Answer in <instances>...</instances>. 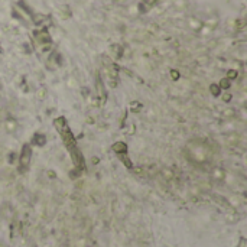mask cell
Instances as JSON below:
<instances>
[{"mask_svg": "<svg viewBox=\"0 0 247 247\" xmlns=\"http://www.w3.org/2000/svg\"><path fill=\"white\" fill-rule=\"evenodd\" d=\"M35 38H36V41L39 45H49L51 43V35L48 33V29L46 28H43L41 31H36L35 32Z\"/></svg>", "mask_w": 247, "mask_h": 247, "instance_id": "obj_1", "label": "cell"}, {"mask_svg": "<svg viewBox=\"0 0 247 247\" xmlns=\"http://www.w3.org/2000/svg\"><path fill=\"white\" fill-rule=\"evenodd\" d=\"M31 153H32V150H31V146H28V145H25L23 146V150H22V155H20V169L23 170V169H26L28 166H29V161H31Z\"/></svg>", "mask_w": 247, "mask_h": 247, "instance_id": "obj_2", "label": "cell"}, {"mask_svg": "<svg viewBox=\"0 0 247 247\" xmlns=\"http://www.w3.org/2000/svg\"><path fill=\"white\" fill-rule=\"evenodd\" d=\"M97 88H98V94L101 95V104H104L106 103V91H104L103 82H101V78L98 74H97Z\"/></svg>", "mask_w": 247, "mask_h": 247, "instance_id": "obj_3", "label": "cell"}, {"mask_svg": "<svg viewBox=\"0 0 247 247\" xmlns=\"http://www.w3.org/2000/svg\"><path fill=\"white\" fill-rule=\"evenodd\" d=\"M126 149H127V146H126L124 143H120V142H119V143H116V145L113 146V150H114L116 153H119V155H120V153H124V152H126Z\"/></svg>", "mask_w": 247, "mask_h": 247, "instance_id": "obj_4", "label": "cell"}, {"mask_svg": "<svg viewBox=\"0 0 247 247\" xmlns=\"http://www.w3.org/2000/svg\"><path fill=\"white\" fill-rule=\"evenodd\" d=\"M111 49H113V52L116 54V58H117V59L122 58V55H123V48H122L120 45H113Z\"/></svg>", "mask_w": 247, "mask_h": 247, "instance_id": "obj_5", "label": "cell"}, {"mask_svg": "<svg viewBox=\"0 0 247 247\" xmlns=\"http://www.w3.org/2000/svg\"><path fill=\"white\" fill-rule=\"evenodd\" d=\"M54 124H55V127H56L58 130H62V129L65 127V120H64L62 117H59V119H56V120L54 122Z\"/></svg>", "mask_w": 247, "mask_h": 247, "instance_id": "obj_6", "label": "cell"}, {"mask_svg": "<svg viewBox=\"0 0 247 247\" xmlns=\"http://www.w3.org/2000/svg\"><path fill=\"white\" fill-rule=\"evenodd\" d=\"M4 126H6V130H7V132H13V130L16 129V122H15V120H7Z\"/></svg>", "mask_w": 247, "mask_h": 247, "instance_id": "obj_7", "label": "cell"}, {"mask_svg": "<svg viewBox=\"0 0 247 247\" xmlns=\"http://www.w3.org/2000/svg\"><path fill=\"white\" fill-rule=\"evenodd\" d=\"M212 176H214V178H217V179H223V178H224V170H223V169H220V168H217V169H214Z\"/></svg>", "mask_w": 247, "mask_h": 247, "instance_id": "obj_8", "label": "cell"}, {"mask_svg": "<svg viewBox=\"0 0 247 247\" xmlns=\"http://www.w3.org/2000/svg\"><path fill=\"white\" fill-rule=\"evenodd\" d=\"M237 71L236 70H228V72H227V80H236L237 78Z\"/></svg>", "mask_w": 247, "mask_h": 247, "instance_id": "obj_9", "label": "cell"}, {"mask_svg": "<svg viewBox=\"0 0 247 247\" xmlns=\"http://www.w3.org/2000/svg\"><path fill=\"white\" fill-rule=\"evenodd\" d=\"M209 91L214 94V95H218L220 94V91H221V88L218 87V85H215V84H212L211 87H209Z\"/></svg>", "mask_w": 247, "mask_h": 247, "instance_id": "obj_10", "label": "cell"}, {"mask_svg": "<svg viewBox=\"0 0 247 247\" xmlns=\"http://www.w3.org/2000/svg\"><path fill=\"white\" fill-rule=\"evenodd\" d=\"M35 143H36V145H45V137H43V136H42V134H36V136H35Z\"/></svg>", "mask_w": 247, "mask_h": 247, "instance_id": "obj_11", "label": "cell"}, {"mask_svg": "<svg viewBox=\"0 0 247 247\" xmlns=\"http://www.w3.org/2000/svg\"><path fill=\"white\" fill-rule=\"evenodd\" d=\"M220 88H228L230 87V80H227V78H223L221 81H220V85H218Z\"/></svg>", "mask_w": 247, "mask_h": 247, "instance_id": "obj_12", "label": "cell"}, {"mask_svg": "<svg viewBox=\"0 0 247 247\" xmlns=\"http://www.w3.org/2000/svg\"><path fill=\"white\" fill-rule=\"evenodd\" d=\"M140 109H142V104H140V103H133V104L130 106V110H132V111H139Z\"/></svg>", "mask_w": 247, "mask_h": 247, "instance_id": "obj_13", "label": "cell"}, {"mask_svg": "<svg viewBox=\"0 0 247 247\" xmlns=\"http://www.w3.org/2000/svg\"><path fill=\"white\" fill-rule=\"evenodd\" d=\"M120 158L123 159V164L126 165L127 168H132V164H130V161H129V158H127V156H126L124 153H122V155H120Z\"/></svg>", "mask_w": 247, "mask_h": 247, "instance_id": "obj_14", "label": "cell"}, {"mask_svg": "<svg viewBox=\"0 0 247 247\" xmlns=\"http://www.w3.org/2000/svg\"><path fill=\"white\" fill-rule=\"evenodd\" d=\"M170 77H172L173 81H176V80L179 78V72H178L176 70H172V71H170Z\"/></svg>", "mask_w": 247, "mask_h": 247, "instance_id": "obj_15", "label": "cell"}, {"mask_svg": "<svg viewBox=\"0 0 247 247\" xmlns=\"http://www.w3.org/2000/svg\"><path fill=\"white\" fill-rule=\"evenodd\" d=\"M243 26H244V20H237V22H236V28H237V29H241Z\"/></svg>", "mask_w": 247, "mask_h": 247, "instance_id": "obj_16", "label": "cell"}, {"mask_svg": "<svg viewBox=\"0 0 247 247\" xmlns=\"http://www.w3.org/2000/svg\"><path fill=\"white\" fill-rule=\"evenodd\" d=\"M143 3L148 4V6H153V4L156 3V0H143Z\"/></svg>", "mask_w": 247, "mask_h": 247, "instance_id": "obj_17", "label": "cell"}, {"mask_svg": "<svg viewBox=\"0 0 247 247\" xmlns=\"http://www.w3.org/2000/svg\"><path fill=\"white\" fill-rule=\"evenodd\" d=\"M230 98H231V95H230V94H227V95L224 97V100H225V101H230Z\"/></svg>", "mask_w": 247, "mask_h": 247, "instance_id": "obj_18", "label": "cell"}, {"mask_svg": "<svg viewBox=\"0 0 247 247\" xmlns=\"http://www.w3.org/2000/svg\"><path fill=\"white\" fill-rule=\"evenodd\" d=\"M117 1H120V3H123V1H124V0H117Z\"/></svg>", "mask_w": 247, "mask_h": 247, "instance_id": "obj_19", "label": "cell"}, {"mask_svg": "<svg viewBox=\"0 0 247 247\" xmlns=\"http://www.w3.org/2000/svg\"><path fill=\"white\" fill-rule=\"evenodd\" d=\"M0 52H1V48H0Z\"/></svg>", "mask_w": 247, "mask_h": 247, "instance_id": "obj_20", "label": "cell"}]
</instances>
